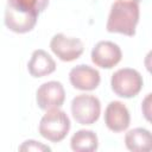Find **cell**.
Instances as JSON below:
<instances>
[{"label":"cell","instance_id":"1","mask_svg":"<svg viewBox=\"0 0 152 152\" xmlns=\"http://www.w3.org/2000/svg\"><path fill=\"white\" fill-rule=\"evenodd\" d=\"M139 14L138 0H115L110 6L106 28L112 33L132 37L135 34Z\"/></svg>","mask_w":152,"mask_h":152},{"label":"cell","instance_id":"2","mask_svg":"<svg viewBox=\"0 0 152 152\" xmlns=\"http://www.w3.org/2000/svg\"><path fill=\"white\" fill-rule=\"evenodd\" d=\"M70 129V119L59 108H51L43 115L39 122V133L52 142L63 140Z\"/></svg>","mask_w":152,"mask_h":152},{"label":"cell","instance_id":"3","mask_svg":"<svg viewBox=\"0 0 152 152\" xmlns=\"http://www.w3.org/2000/svg\"><path fill=\"white\" fill-rule=\"evenodd\" d=\"M144 84L142 76L139 71L131 68H122L116 70L110 78V86L113 91L125 99L134 97L139 94Z\"/></svg>","mask_w":152,"mask_h":152},{"label":"cell","instance_id":"4","mask_svg":"<svg viewBox=\"0 0 152 152\" xmlns=\"http://www.w3.org/2000/svg\"><path fill=\"white\" fill-rule=\"evenodd\" d=\"M71 113L76 122L81 125H91L100 118V100L94 95H77L71 101Z\"/></svg>","mask_w":152,"mask_h":152},{"label":"cell","instance_id":"5","mask_svg":"<svg viewBox=\"0 0 152 152\" xmlns=\"http://www.w3.org/2000/svg\"><path fill=\"white\" fill-rule=\"evenodd\" d=\"M50 48L52 52L63 62L77 59L83 53V43L75 37H68L64 33H57L51 38Z\"/></svg>","mask_w":152,"mask_h":152},{"label":"cell","instance_id":"6","mask_svg":"<svg viewBox=\"0 0 152 152\" xmlns=\"http://www.w3.org/2000/svg\"><path fill=\"white\" fill-rule=\"evenodd\" d=\"M65 100V90L61 82L49 81L43 83L36 93V101L40 109L59 108Z\"/></svg>","mask_w":152,"mask_h":152},{"label":"cell","instance_id":"7","mask_svg":"<svg viewBox=\"0 0 152 152\" xmlns=\"http://www.w3.org/2000/svg\"><path fill=\"white\" fill-rule=\"evenodd\" d=\"M121 57L122 52L119 45L109 40H101L96 43L91 50L93 63L103 69L113 68L121 61Z\"/></svg>","mask_w":152,"mask_h":152},{"label":"cell","instance_id":"8","mask_svg":"<svg viewBox=\"0 0 152 152\" xmlns=\"http://www.w3.org/2000/svg\"><path fill=\"white\" fill-rule=\"evenodd\" d=\"M37 17L38 14L25 12L7 5L5 10V25L15 33H26L36 26Z\"/></svg>","mask_w":152,"mask_h":152},{"label":"cell","instance_id":"9","mask_svg":"<svg viewBox=\"0 0 152 152\" xmlns=\"http://www.w3.org/2000/svg\"><path fill=\"white\" fill-rule=\"evenodd\" d=\"M69 80L70 83L80 90H94L100 84L101 77L100 72L87 65V64H80L74 66L69 72Z\"/></svg>","mask_w":152,"mask_h":152},{"label":"cell","instance_id":"10","mask_svg":"<svg viewBox=\"0 0 152 152\" xmlns=\"http://www.w3.org/2000/svg\"><path fill=\"white\" fill-rule=\"evenodd\" d=\"M131 115L127 107L120 101H112L104 110V124L115 133L122 132L128 128Z\"/></svg>","mask_w":152,"mask_h":152},{"label":"cell","instance_id":"11","mask_svg":"<svg viewBox=\"0 0 152 152\" xmlns=\"http://www.w3.org/2000/svg\"><path fill=\"white\" fill-rule=\"evenodd\" d=\"M27 69L31 76L44 77L56 70V62L46 51L38 49L32 52V56L27 64Z\"/></svg>","mask_w":152,"mask_h":152},{"label":"cell","instance_id":"12","mask_svg":"<svg viewBox=\"0 0 152 152\" xmlns=\"http://www.w3.org/2000/svg\"><path fill=\"white\" fill-rule=\"evenodd\" d=\"M125 144L129 151L145 152L152 148V135L146 128H133L125 135Z\"/></svg>","mask_w":152,"mask_h":152},{"label":"cell","instance_id":"13","mask_svg":"<svg viewBox=\"0 0 152 152\" xmlns=\"http://www.w3.org/2000/svg\"><path fill=\"white\" fill-rule=\"evenodd\" d=\"M70 146L75 152H93L97 150L99 139L93 131L80 129L71 137Z\"/></svg>","mask_w":152,"mask_h":152},{"label":"cell","instance_id":"14","mask_svg":"<svg viewBox=\"0 0 152 152\" xmlns=\"http://www.w3.org/2000/svg\"><path fill=\"white\" fill-rule=\"evenodd\" d=\"M7 5L25 12L39 14L48 7L49 0H7Z\"/></svg>","mask_w":152,"mask_h":152},{"label":"cell","instance_id":"15","mask_svg":"<svg viewBox=\"0 0 152 152\" xmlns=\"http://www.w3.org/2000/svg\"><path fill=\"white\" fill-rule=\"evenodd\" d=\"M19 151H34V152H43V151H48L50 152L51 148L46 145H43L40 144L39 141H36V140H26L24 141V144L19 147Z\"/></svg>","mask_w":152,"mask_h":152}]
</instances>
